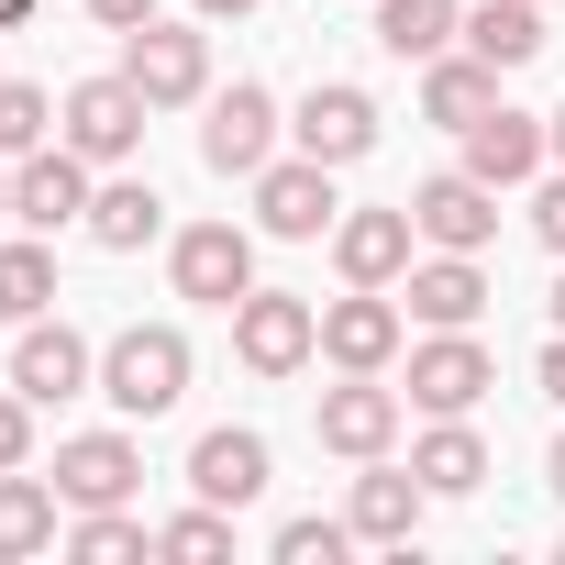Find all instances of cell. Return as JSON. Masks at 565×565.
Here are the masks:
<instances>
[{"label": "cell", "mask_w": 565, "mask_h": 565, "mask_svg": "<svg viewBox=\"0 0 565 565\" xmlns=\"http://www.w3.org/2000/svg\"><path fill=\"white\" fill-rule=\"evenodd\" d=\"M532 377H543V399H565V333L543 344V366H532Z\"/></svg>", "instance_id": "obj_35"}, {"label": "cell", "mask_w": 565, "mask_h": 565, "mask_svg": "<svg viewBox=\"0 0 565 565\" xmlns=\"http://www.w3.org/2000/svg\"><path fill=\"white\" fill-rule=\"evenodd\" d=\"M399 333H411V311H399L388 289H344V300H322V355H333L344 377H388V366H399Z\"/></svg>", "instance_id": "obj_8"}, {"label": "cell", "mask_w": 565, "mask_h": 565, "mask_svg": "<svg viewBox=\"0 0 565 565\" xmlns=\"http://www.w3.org/2000/svg\"><path fill=\"white\" fill-rule=\"evenodd\" d=\"M122 78L156 111H189V100H211V34L200 23H134L122 34Z\"/></svg>", "instance_id": "obj_3"}, {"label": "cell", "mask_w": 565, "mask_h": 565, "mask_svg": "<svg viewBox=\"0 0 565 565\" xmlns=\"http://www.w3.org/2000/svg\"><path fill=\"white\" fill-rule=\"evenodd\" d=\"M543 145H554V167H565V111H543Z\"/></svg>", "instance_id": "obj_38"}, {"label": "cell", "mask_w": 565, "mask_h": 565, "mask_svg": "<svg viewBox=\"0 0 565 565\" xmlns=\"http://www.w3.org/2000/svg\"><path fill=\"white\" fill-rule=\"evenodd\" d=\"M466 56H488L499 78L532 67L543 56V0H477V12H466Z\"/></svg>", "instance_id": "obj_26"}, {"label": "cell", "mask_w": 565, "mask_h": 565, "mask_svg": "<svg viewBox=\"0 0 565 565\" xmlns=\"http://www.w3.org/2000/svg\"><path fill=\"white\" fill-rule=\"evenodd\" d=\"M554 333H565V277H554Z\"/></svg>", "instance_id": "obj_41"}, {"label": "cell", "mask_w": 565, "mask_h": 565, "mask_svg": "<svg viewBox=\"0 0 565 565\" xmlns=\"http://www.w3.org/2000/svg\"><path fill=\"white\" fill-rule=\"evenodd\" d=\"M134 477H145L134 433H67V444H56V499H67V510H122Z\"/></svg>", "instance_id": "obj_15"}, {"label": "cell", "mask_w": 565, "mask_h": 565, "mask_svg": "<svg viewBox=\"0 0 565 565\" xmlns=\"http://www.w3.org/2000/svg\"><path fill=\"white\" fill-rule=\"evenodd\" d=\"M189 488H200L211 510H244V499H266V433H244V422L200 433V444H189Z\"/></svg>", "instance_id": "obj_20"}, {"label": "cell", "mask_w": 565, "mask_h": 565, "mask_svg": "<svg viewBox=\"0 0 565 565\" xmlns=\"http://www.w3.org/2000/svg\"><path fill=\"white\" fill-rule=\"evenodd\" d=\"M34 145H56V100L34 78H0V156H34Z\"/></svg>", "instance_id": "obj_29"}, {"label": "cell", "mask_w": 565, "mask_h": 565, "mask_svg": "<svg viewBox=\"0 0 565 565\" xmlns=\"http://www.w3.org/2000/svg\"><path fill=\"white\" fill-rule=\"evenodd\" d=\"M422 466H388V455H366V477H355V499H344V521H355V543H388V554H411L422 543Z\"/></svg>", "instance_id": "obj_16"}, {"label": "cell", "mask_w": 565, "mask_h": 565, "mask_svg": "<svg viewBox=\"0 0 565 565\" xmlns=\"http://www.w3.org/2000/svg\"><path fill=\"white\" fill-rule=\"evenodd\" d=\"M488 388H499V355H488L477 333H422V344H411V388H399L411 411L444 422V411H477Z\"/></svg>", "instance_id": "obj_10"}, {"label": "cell", "mask_w": 565, "mask_h": 565, "mask_svg": "<svg viewBox=\"0 0 565 565\" xmlns=\"http://www.w3.org/2000/svg\"><path fill=\"white\" fill-rule=\"evenodd\" d=\"M543 477H554V499H565V433H554V455H543Z\"/></svg>", "instance_id": "obj_39"}, {"label": "cell", "mask_w": 565, "mask_h": 565, "mask_svg": "<svg viewBox=\"0 0 565 565\" xmlns=\"http://www.w3.org/2000/svg\"><path fill=\"white\" fill-rule=\"evenodd\" d=\"M167 277H178V300L233 311V300L255 289V233H244V222H189V233L167 244Z\"/></svg>", "instance_id": "obj_7"}, {"label": "cell", "mask_w": 565, "mask_h": 565, "mask_svg": "<svg viewBox=\"0 0 565 565\" xmlns=\"http://www.w3.org/2000/svg\"><path fill=\"white\" fill-rule=\"evenodd\" d=\"M45 300H56V233L0 244V322H45Z\"/></svg>", "instance_id": "obj_27"}, {"label": "cell", "mask_w": 565, "mask_h": 565, "mask_svg": "<svg viewBox=\"0 0 565 565\" xmlns=\"http://www.w3.org/2000/svg\"><path fill=\"white\" fill-rule=\"evenodd\" d=\"M189 12H200V23H244V12H255V0H189Z\"/></svg>", "instance_id": "obj_36"}, {"label": "cell", "mask_w": 565, "mask_h": 565, "mask_svg": "<svg viewBox=\"0 0 565 565\" xmlns=\"http://www.w3.org/2000/svg\"><path fill=\"white\" fill-rule=\"evenodd\" d=\"M67 554H78V565H111V554H156V532H145L134 510H78V521H67Z\"/></svg>", "instance_id": "obj_28"}, {"label": "cell", "mask_w": 565, "mask_h": 565, "mask_svg": "<svg viewBox=\"0 0 565 565\" xmlns=\"http://www.w3.org/2000/svg\"><path fill=\"white\" fill-rule=\"evenodd\" d=\"M399 300H411L422 333H477V311H488V266L433 244V255H411V289H399Z\"/></svg>", "instance_id": "obj_17"}, {"label": "cell", "mask_w": 565, "mask_h": 565, "mask_svg": "<svg viewBox=\"0 0 565 565\" xmlns=\"http://www.w3.org/2000/svg\"><path fill=\"white\" fill-rule=\"evenodd\" d=\"M277 565H344L355 554V521H322V510H300V521H277V543H266Z\"/></svg>", "instance_id": "obj_30"}, {"label": "cell", "mask_w": 565, "mask_h": 565, "mask_svg": "<svg viewBox=\"0 0 565 565\" xmlns=\"http://www.w3.org/2000/svg\"><path fill=\"white\" fill-rule=\"evenodd\" d=\"M0 222H12V156H0Z\"/></svg>", "instance_id": "obj_40"}, {"label": "cell", "mask_w": 565, "mask_h": 565, "mask_svg": "<svg viewBox=\"0 0 565 565\" xmlns=\"http://www.w3.org/2000/svg\"><path fill=\"white\" fill-rule=\"evenodd\" d=\"M156 554H189V565H200V554H233V510H211V499H200V510L156 521Z\"/></svg>", "instance_id": "obj_31"}, {"label": "cell", "mask_w": 565, "mask_h": 565, "mask_svg": "<svg viewBox=\"0 0 565 565\" xmlns=\"http://www.w3.org/2000/svg\"><path fill=\"white\" fill-rule=\"evenodd\" d=\"M411 466H422V488H433V499H477V488H488V444H477V422H466V411H444V422L411 444Z\"/></svg>", "instance_id": "obj_23"}, {"label": "cell", "mask_w": 565, "mask_h": 565, "mask_svg": "<svg viewBox=\"0 0 565 565\" xmlns=\"http://www.w3.org/2000/svg\"><path fill=\"white\" fill-rule=\"evenodd\" d=\"M532 233H543V244H554V255H565V167H554V178H543V200H532Z\"/></svg>", "instance_id": "obj_33"}, {"label": "cell", "mask_w": 565, "mask_h": 565, "mask_svg": "<svg viewBox=\"0 0 565 565\" xmlns=\"http://www.w3.org/2000/svg\"><path fill=\"white\" fill-rule=\"evenodd\" d=\"M34 12H45V0H0V34H23V23H34Z\"/></svg>", "instance_id": "obj_37"}, {"label": "cell", "mask_w": 565, "mask_h": 565, "mask_svg": "<svg viewBox=\"0 0 565 565\" xmlns=\"http://www.w3.org/2000/svg\"><path fill=\"white\" fill-rule=\"evenodd\" d=\"M145 111H156V100H145V89L111 67V78H78V89L56 100V134H67L89 167H122V156L145 145Z\"/></svg>", "instance_id": "obj_5"}, {"label": "cell", "mask_w": 565, "mask_h": 565, "mask_svg": "<svg viewBox=\"0 0 565 565\" xmlns=\"http://www.w3.org/2000/svg\"><path fill=\"white\" fill-rule=\"evenodd\" d=\"M45 543H67V499H56V477L0 466V565H34Z\"/></svg>", "instance_id": "obj_21"}, {"label": "cell", "mask_w": 565, "mask_h": 565, "mask_svg": "<svg viewBox=\"0 0 565 565\" xmlns=\"http://www.w3.org/2000/svg\"><path fill=\"white\" fill-rule=\"evenodd\" d=\"M543 156H554V145H543V111H510V100H499V111L466 122V178H488V189L543 178Z\"/></svg>", "instance_id": "obj_19"}, {"label": "cell", "mask_w": 565, "mask_h": 565, "mask_svg": "<svg viewBox=\"0 0 565 565\" xmlns=\"http://www.w3.org/2000/svg\"><path fill=\"white\" fill-rule=\"evenodd\" d=\"M377 45H388L399 67L455 56V45H466V0H377Z\"/></svg>", "instance_id": "obj_22"}, {"label": "cell", "mask_w": 565, "mask_h": 565, "mask_svg": "<svg viewBox=\"0 0 565 565\" xmlns=\"http://www.w3.org/2000/svg\"><path fill=\"white\" fill-rule=\"evenodd\" d=\"M266 156H277V100H266L255 78L211 89V122H200V167H211V178H255Z\"/></svg>", "instance_id": "obj_11"}, {"label": "cell", "mask_w": 565, "mask_h": 565, "mask_svg": "<svg viewBox=\"0 0 565 565\" xmlns=\"http://www.w3.org/2000/svg\"><path fill=\"white\" fill-rule=\"evenodd\" d=\"M411 255H422L411 200H399V211H344V222H333V266H344V289H399Z\"/></svg>", "instance_id": "obj_13"}, {"label": "cell", "mask_w": 565, "mask_h": 565, "mask_svg": "<svg viewBox=\"0 0 565 565\" xmlns=\"http://www.w3.org/2000/svg\"><path fill=\"white\" fill-rule=\"evenodd\" d=\"M89 23H111V34H134V23H156V0H89Z\"/></svg>", "instance_id": "obj_34"}, {"label": "cell", "mask_w": 565, "mask_h": 565, "mask_svg": "<svg viewBox=\"0 0 565 565\" xmlns=\"http://www.w3.org/2000/svg\"><path fill=\"white\" fill-rule=\"evenodd\" d=\"M100 399H111L122 422L178 411V399H189V333H178V322H122V333L100 344Z\"/></svg>", "instance_id": "obj_1"}, {"label": "cell", "mask_w": 565, "mask_h": 565, "mask_svg": "<svg viewBox=\"0 0 565 565\" xmlns=\"http://www.w3.org/2000/svg\"><path fill=\"white\" fill-rule=\"evenodd\" d=\"M399 422H411V399L388 388V377H344V388H322V411H311V433H322V455H388L399 444Z\"/></svg>", "instance_id": "obj_12"}, {"label": "cell", "mask_w": 565, "mask_h": 565, "mask_svg": "<svg viewBox=\"0 0 565 565\" xmlns=\"http://www.w3.org/2000/svg\"><path fill=\"white\" fill-rule=\"evenodd\" d=\"M78 233H89L100 255H145V244L167 233V200H156L145 178H111V189L89 200V222H78Z\"/></svg>", "instance_id": "obj_25"}, {"label": "cell", "mask_w": 565, "mask_h": 565, "mask_svg": "<svg viewBox=\"0 0 565 565\" xmlns=\"http://www.w3.org/2000/svg\"><path fill=\"white\" fill-rule=\"evenodd\" d=\"M554 565H565V543H554Z\"/></svg>", "instance_id": "obj_42"}, {"label": "cell", "mask_w": 565, "mask_h": 565, "mask_svg": "<svg viewBox=\"0 0 565 565\" xmlns=\"http://www.w3.org/2000/svg\"><path fill=\"white\" fill-rule=\"evenodd\" d=\"M12 388H23L34 411H56V399L100 388V344L67 333V322H12Z\"/></svg>", "instance_id": "obj_9"}, {"label": "cell", "mask_w": 565, "mask_h": 565, "mask_svg": "<svg viewBox=\"0 0 565 565\" xmlns=\"http://www.w3.org/2000/svg\"><path fill=\"white\" fill-rule=\"evenodd\" d=\"M233 355H244L255 377H300V366L322 355V300H300V289H244V300H233Z\"/></svg>", "instance_id": "obj_2"}, {"label": "cell", "mask_w": 565, "mask_h": 565, "mask_svg": "<svg viewBox=\"0 0 565 565\" xmlns=\"http://www.w3.org/2000/svg\"><path fill=\"white\" fill-rule=\"evenodd\" d=\"M477 111H499V67H488V56H433V67H422V122L466 134Z\"/></svg>", "instance_id": "obj_24"}, {"label": "cell", "mask_w": 565, "mask_h": 565, "mask_svg": "<svg viewBox=\"0 0 565 565\" xmlns=\"http://www.w3.org/2000/svg\"><path fill=\"white\" fill-rule=\"evenodd\" d=\"M333 222H344V200H333V167H322V156H266V167H255V233L322 244Z\"/></svg>", "instance_id": "obj_4"}, {"label": "cell", "mask_w": 565, "mask_h": 565, "mask_svg": "<svg viewBox=\"0 0 565 565\" xmlns=\"http://www.w3.org/2000/svg\"><path fill=\"white\" fill-rule=\"evenodd\" d=\"M0 466H34V399L0 388Z\"/></svg>", "instance_id": "obj_32"}, {"label": "cell", "mask_w": 565, "mask_h": 565, "mask_svg": "<svg viewBox=\"0 0 565 565\" xmlns=\"http://www.w3.org/2000/svg\"><path fill=\"white\" fill-rule=\"evenodd\" d=\"M89 200H100V189H89V156H78L67 134L34 145V156H12V222H23V233H78Z\"/></svg>", "instance_id": "obj_6"}, {"label": "cell", "mask_w": 565, "mask_h": 565, "mask_svg": "<svg viewBox=\"0 0 565 565\" xmlns=\"http://www.w3.org/2000/svg\"><path fill=\"white\" fill-rule=\"evenodd\" d=\"M289 134H300V156H322V167H355V156L377 145V100H366L355 78H322V89L289 111Z\"/></svg>", "instance_id": "obj_18"}, {"label": "cell", "mask_w": 565, "mask_h": 565, "mask_svg": "<svg viewBox=\"0 0 565 565\" xmlns=\"http://www.w3.org/2000/svg\"><path fill=\"white\" fill-rule=\"evenodd\" d=\"M411 222H422V244H444V255H488V233H499V189L466 178V167H444V178L411 189Z\"/></svg>", "instance_id": "obj_14"}]
</instances>
